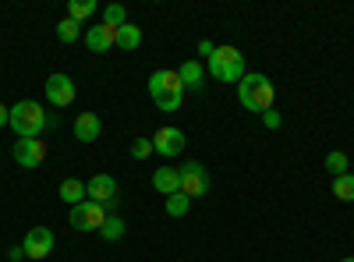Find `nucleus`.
<instances>
[{"mask_svg": "<svg viewBox=\"0 0 354 262\" xmlns=\"http://www.w3.org/2000/svg\"><path fill=\"white\" fill-rule=\"evenodd\" d=\"M188 206H192V198H188L185 191H177V195H170V198H167V216H185V213H188Z\"/></svg>", "mask_w": 354, "mask_h": 262, "instance_id": "23", "label": "nucleus"}, {"mask_svg": "<svg viewBox=\"0 0 354 262\" xmlns=\"http://www.w3.org/2000/svg\"><path fill=\"white\" fill-rule=\"evenodd\" d=\"M11 156H15V163H18V167L36 170V167L46 160V142H39V138H18Z\"/></svg>", "mask_w": 354, "mask_h": 262, "instance_id": "7", "label": "nucleus"}, {"mask_svg": "<svg viewBox=\"0 0 354 262\" xmlns=\"http://www.w3.org/2000/svg\"><path fill=\"white\" fill-rule=\"evenodd\" d=\"M340 262H354V255H344V259H340Z\"/></svg>", "mask_w": 354, "mask_h": 262, "instance_id": "31", "label": "nucleus"}, {"mask_svg": "<svg viewBox=\"0 0 354 262\" xmlns=\"http://www.w3.org/2000/svg\"><path fill=\"white\" fill-rule=\"evenodd\" d=\"M174 89H185V85H181V78H177V71H170V68H160V71H153V78H149V96L174 93Z\"/></svg>", "mask_w": 354, "mask_h": 262, "instance_id": "14", "label": "nucleus"}, {"mask_svg": "<svg viewBox=\"0 0 354 262\" xmlns=\"http://www.w3.org/2000/svg\"><path fill=\"white\" fill-rule=\"evenodd\" d=\"M8 118H11V110H8V106H0V128L8 124Z\"/></svg>", "mask_w": 354, "mask_h": 262, "instance_id": "30", "label": "nucleus"}, {"mask_svg": "<svg viewBox=\"0 0 354 262\" xmlns=\"http://www.w3.org/2000/svg\"><path fill=\"white\" fill-rule=\"evenodd\" d=\"M8 259H11V262H21V259H25V248H21V245H18V248H8Z\"/></svg>", "mask_w": 354, "mask_h": 262, "instance_id": "29", "label": "nucleus"}, {"mask_svg": "<svg viewBox=\"0 0 354 262\" xmlns=\"http://www.w3.org/2000/svg\"><path fill=\"white\" fill-rule=\"evenodd\" d=\"M273 96H277V89H273V82L266 78V75H245V78L238 82V100H241V106L252 110V113L273 110Z\"/></svg>", "mask_w": 354, "mask_h": 262, "instance_id": "2", "label": "nucleus"}, {"mask_svg": "<svg viewBox=\"0 0 354 262\" xmlns=\"http://www.w3.org/2000/svg\"><path fill=\"white\" fill-rule=\"evenodd\" d=\"M205 68H209V75H213L216 82H227V85H238V82L248 75L241 50H234V46H216V53L205 61Z\"/></svg>", "mask_w": 354, "mask_h": 262, "instance_id": "3", "label": "nucleus"}, {"mask_svg": "<svg viewBox=\"0 0 354 262\" xmlns=\"http://www.w3.org/2000/svg\"><path fill=\"white\" fill-rule=\"evenodd\" d=\"M153 153H156V149H153V138H135V142H131V156H135V160H149Z\"/></svg>", "mask_w": 354, "mask_h": 262, "instance_id": "26", "label": "nucleus"}, {"mask_svg": "<svg viewBox=\"0 0 354 262\" xmlns=\"http://www.w3.org/2000/svg\"><path fill=\"white\" fill-rule=\"evenodd\" d=\"M153 149L160 153V156H177L185 149V135H181V128H160L156 135H153Z\"/></svg>", "mask_w": 354, "mask_h": 262, "instance_id": "10", "label": "nucleus"}, {"mask_svg": "<svg viewBox=\"0 0 354 262\" xmlns=\"http://www.w3.org/2000/svg\"><path fill=\"white\" fill-rule=\"evenodd\" d=\"M117 46H121V50H138L142 46V28L138 25H121V28H117Z\"/></svg>", "mask_w": 354, "mask_h": 262, "instance_id": "17", "label": "nucleus"}, {"mask_svg": "<svg viewBox=\"0 0 354 262\" xmlns=\"http://www.w3.org/2000/svg\"><path fill=\"white\" fill-rule=\"evenodd\" d=\"M181 100H185V89H174V93H160V96H153V103H156L163 113H174L177 106H181Z\"/></svg>", "mask_w": 354, "mask_h": 262, "instance_id": "21", "label": "nucleus"}, {"mask_svg": "<svg viewBox=\"0 0 354 262\" xmlns=\"http://www.w3.org/2000/svg\"><path fill=\"white\" fill-rule=\"evenodd\" d=\"M85 198L88 202H96V206L106 209V216L117 209V181L110 178V174H93V181H85Z\"/></svg>", "mask_w": 354, "mask_h": 262, "instance_id": "4", "label": "nucleus"}, {"mask_svg": "<svg viewBox=\"0 0 354 262\" xmlns=\"http://www.w3.org/2000/svg\"><path fill=\"white\" fill-rule=\"evenodd\" d=\"M103 25H110V28H121V25H128L124 8H121V4H106V8H103Z\"/></svg>", "mask_w": 354, "mask_h": 262, "instance_id": "22", "label": "nucleus"}, {"mask_svg": "<svg viewBox=\"0 0 354 262\" xmlns=\"http://www.w3.org/2000/svg\"><path fill=\"white\" fill-rule=\"evenodd\" d=\"M100 135H103L100 113H93V110H88V113H78V118H75V138H78V142H96Z\"/></svg>", "mask_w": 354, "mask_h": 262, "instance_id": "12", "label": "nucleus"}, {"mask_svg": "<svg viewBox=\"0 0 354 262\" xmlns=\"http://www.w3.org/2000/svg\"><path fill=\"white\" fill-rule=\"evenodd\" d=\"M333 195L340 202H354V174H340V178H333Z\"/></svg>", "mask_w": 354, "mask_h": 262, "instance_id": "20", "label": "nucleus"}, {"mask_svg": "<svg viewBox=\"0 0 354 262\" xmlns=\"http://www.w3.org/2000/svg\"><path fill=\"white\" fill-rule=\"evenodd\" d=\"M262 124L270 128V131H277V128L283 124V118H280V110H277V106H273V110H266V113H262Z\"/></svg>", "mask_w": 354, "mask_h": 262, "instance_id": "27", "label": "nucleus"}, {"mask_svg": "<svg viewBox=\"0 0 354 262\" xmlns=\"http://www.w3.org/2000/svg\"><path fill=\"white\" fill-rule=\"evenodd\" d=\"M11 131L18 138H39L46 131V110L36 103V100H21L11 106V118H8Z\"/></svg>", "mask_w": 354, "mask_h": 262, "instance_id": "1", "label": "nucleus"}, {"mask_svg": "<svg viewBox=\"0 0 354 262\" xmlns=\"http://www.w3.org/2000/svg\"><path fill=\"white\" fill-rule=\"evenodd\" d=\"M43 93H46V100H50L57 110H64V106L75 103V82H71L68 75H50L46 85H43Z\"/></svg>", "mask_w": 354, "mask_h": 262, "instance_id": "9", "label": "nucleus"}, {"mask_svg": "<svg viewBox=\"0 0 354 262\" xmlns=\"http://www.w3.org/2000/svg\"><path fill=\"white\" fill-rule=\"evenodd\" d=\"M78 36H82V25H78V21L64 18L61 25H57V39H61V43H75Z\"/></svg>", "mask_w": 354, "mask_h": 262, "instance_id": "24", "label": "nucleus"}, {"mask_svg": "<svg viewBox=\"0 0 354 262\" xmlns=\"http://www.w3.org/2000/svg\"><path fill=\"white\" fill-rule=\"evenodd\" d=\"M177 78H181V85L188 93H202L205 89V71L198 61H185L181 68H177Z\"/></svg>", "mask_w": 354, "mask_h": 262, "instance_id": "13", "label": "nucleus"}, {"mask_svg": "<svg viewBox=\"0 0 354 262\" xmlns=\"http://www.w3.org/2000/svg\"><path fill=\"white\" fill-rule=\"evenodd\" d=\"M53 245H57V238H53L50 227H32V230L25 234V241H21L25 259H46V255L53 252Z\"/></svg>", "mask_w": 354, "mask_h": 262, "instance_id": "8", "label": "nucleus"}, {"mask_svg": "<svg viewBox=\"0 0 354 262\" xmlns=\"http://www.w3.org/2000/svg\"><path fill=\"white\" fill-rule=\"evenodd\" d=\"M326 170L333 174V178H340V174H347V153H337V149H333V153L326 156Z\"/></svg>", "mask_w": 354, "mask_h": 262, "instance_id": "25", "label": "nucleus"}, {"mask_svg": "<svg viewBox=\"0 0 354 262\" xmlns=\"http://www.w3.org/2000/svg\"><path fill=\"white\" fill-rule=\"evenodd\" d=\"M85 46L93 50V53H106L110 46H117V28L110 25H93V28H85Z\"/></svg>", "mask_w": 354, "mask_h": 262, "instance_id": "11", "label": "nucleus"}, {"mask_svg": "<svg viewBox=\"0 0 354 262\" xmlns=\"http://www.w3.org/2000/svg\"><path fill=\"white\" fill-rule=\"evenodd\" d=\"M177 178H181V191L188 198H202L205 191H209V174H205L202 163L188 160L185 167H177Z\"/></svg>", "mask_w": 354, "mask_h": 262, "instance_id": "5", "label": "nucleus"}, {"mask_svg": "<svg viewBox=\"0 0 354 262\" xmlns=\"http://www.w3.org/2000/svg\"><path fill=\"white\" fill-rule=\"evenodd\" d=\"M96 15V0H71V4H68V18L71 21H85V18H93Z\"/></svg>", "mask_w": 354, "mask_h": 262, "instance_id": "19", "label": "nucleus"}, {"mask_svg": "<svg viewBox=\"0 0 354 262\" xmlns=\"http://www.w3.org/2000/svg\"><path fill=\"white\" fill-rule=\"evenodd\" d=\"M153 188L160 191V195H177V191H181V178H177V170L174 167H160L156 174H153Z\"/></svg>", "mask_w": 354, "mask_h": 262, "instance_id": "15", "label": "nucleus"}, {"mask_svg": "<svg viewBox=\"0 0 354 262\" xmlns=\"http://www.w3.org/2000/svg\"><path fill=\"white\" fill-rule=\"evenodd\" d=\"M198 53L205 57V61H209V57L216 53V43H209V39H202V43H198Z\"/></svg>", "mask_w": 354, "mask_h": 262, "instance_id": "28", "label": "nucleus"}, {"mask_svg": "<svg viewBox=\"0 0 354 262\" xmlns=\"http://www.w3.org/2000/svg\"><path fill=\"white\" fill-rule=\"evenodd\" d=\"M100 238H103V241H117V238H124V220L117 216V213H110V216L103 220V227H100Z\"/></svg>", "mask_w": 354, "mask_h": 262, "instance_id": "18", "label": "nucleus"}, {"mask_svg": "<svg viewBox=\"0 0 354 262\" xmlns=\"http://www.w3.org/2000/svg\"><path fill=\"white\" fill-rule=\"evenodd\" d=\"M61 198L68 202V206H82L85 202V181H78V178L61 181Z\"/></svg>", "mask_w": 354, "mask_h": 262, "instance_id": "16", "label": "nucleus"}, {"mask_svg": "<svg viewBox=\"0 0 354 262\" xmlns=\"http://www.w3.org/2000/svg\"><path fill=\"white\" fill-rule=\"evenodd\" d=\"M103 220H106V209L96 206V202H88V198L82 202V206H71V216H68V223L75 230H100Z\"/></svg>", "mask_w": 354, "mask_h": 262, "instance_id": "6", "label": "nucleus"}]
</instances>
